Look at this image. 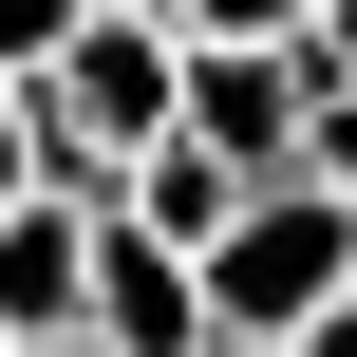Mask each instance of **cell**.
Wrapping results in <instances>:
<instances>
[{"instance_id": "cell-11", "label": "cell", "mask_w": 357, "mask_h": 357, "mask_svg": "<svg viewBox=\"0 0 357 357\" xmlns=\"http://www.w3.org/2000/svg\"><path fill=\"white\" fill-rule=\"evenodd\" d=\"M19 357H113V339H19Z\"/></svg>"}, {"instance_id": "cell-10", "label": "cell", "mask_w": 357, "mask_h": 357, "mask_svg": "<svg viewBox=\"0 0 357 357\" xmlns=\"http://www.w3.org/2000/svg\"><path fill=\"white\" fill-rule=\"evenodd\" d=\"M207 357H301V339H207Z\"/></svg>"}, {"instance_id": "cell-1", "label": "cell", "mask_w": 357, "mask_h": 357, "mask_svg": "<svg viewBox=\"0 0 357 357\" xmlns=\"http://www.w3.org/2000/svg\"><path fill=\"white\" fill-rule=\"evenodd\" d=\"M207 301H226V339H301V320H339V301H357V188L282 169V188L207 245Z\"/></svg>"}, {"instance_id": "cell-2", "label": "cell", "mask_w": 357, "mask_h": 357, "mask_svg": "<svg viewBox=\"0 0 357 357\" xmlns=\"http://www.w3.org/2000/svg\"><path fill=\"white\" fill-rule=\"evenodd\" d=\"M94 339H113V357H207V339H226V301H207L188 245L113 226V245H94Z\"/></svg>"}, {"instance_id": "cell-9", "label": "cell", "mask_w": 357, "mask_h": 357, "mask_svg": "<svg viewBox=\"0 0 357 357\" xmlns=\"http://www.w3.org/2000/svg\"><path fill=\"white\" fill-rule=\"evenodd\" d=\"M301 357H357V301H339V320H301Z\"/></svg>"}, {"instance_id": "cell-5", "label": "cell", "mask_w": 357, "mask_h": 357, "mask_svg": "<svg viewBox=\"0 0 357 357\" xmlns=\"http://www.w3.org/2000/svg\"><path fill=\"white\" fill-rule=\"evenodd\" d=\"M75 38H94V0H0V94H38Z\"/></svg>"}, {"instance_id": "cell-8", "label": "cell", "mask_w": 357, "mask_h": 357, "mask_svg": "<svg viewBox=\"0 0 357 357\" xmlns=\"http://www.w3.org/2000/svg\"><path fill=\"white\" fill-rule=\"evenodd\" d=\"M301 56H320V94H357V0H320V38H301Z\"/></svg>"}, {"instance_id": "cell-3", "label": "cell", "mask_w": 357, "mask_h": 357, "mask_svg": "<svg viewBox=\"0 0 357 357\" xmlns=\"http://www.w3.org/2000/svg\"><path fill=\"white\" fill-rule=\"evenodd\" d=\"M94 245H113V226L38 188V207L0 226V339H94Z\"/></svg>"}, {"instance_id": "cell-4", "label": "cell", "mask_w": 357, "mask_h": 357, "mask_svg": "<svg viewBox=\"0 0 357 357\" xmlns=\"http://www.w3.org/2000/svg\"><path fill=\"white\" fill-rule=\"evenodd\" d=\"M245 207H264V188H245V169H226L207 132H169V151H132V226H151V245H188V264H207V245H226Z\"/></svg>"}, {"instance_id": "cell-13", "label": "cell", "mask_w": 357, "mask_h": 357, "mask_svg": "<svg viewBox=\"0 0 357 357\" xmlns=\"http://www.w3.org/2000/svg\"><path fill=\"white\" fill-rule=\"evenodd\" d=\"M0 357H19V339H0Z\"/></svg>"}, {"instance_id": "cell-6", "label": "cell", "mask_w": 357, "mask_h": 357, "mask_svg": "<svg viewBox=\"0 0 357 357\" xmlns=\"http://www.w3.org/2000/svg\"><path fill=\"white\" fill-rule=\"evenodd\" d=\"M188 38H320V0H188Z\"/></svg>"}, {"instance_id": "cell-12", "label": "cell", "mask_w": 357, "mask_h": 357, "mask_svg": "<svg viewBox=\"0 0 357 357\" xmlns=\"http://www.w3.org/2000/svg\"><path fill=\"white\" fill-rule=\"evenodd\" d=\"M132 19H188V0H132Z\"/></svg>"}, {"instance_id": "cell-7", "label": "cell", "mask_w": 357, "mask_h": 357, "mask_svg": "<svg viewBox=\"0 0 357 357\" xmlns=\"http://www.w3.org/2000/svg\"><path fill=\"white\" fill-rule=\"evenodd\" d=\"M38 207V94H0V226Z\"/></svg>"}]
</instances>
